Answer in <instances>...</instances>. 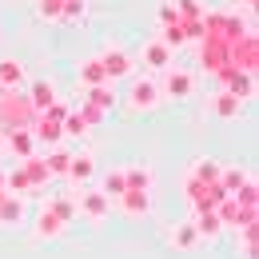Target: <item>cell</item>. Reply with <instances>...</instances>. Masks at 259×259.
<instances>
[{"instance_id": "obj_1", "label": "cell", "mask_w": 259, "mask_h": 259, "mask_svg": "<svg viewBox=\"0 0 259 259\" xmlns=\"http://www.w3.org/2000/svg\"><path fill=\"white\" fill-rule=\"evenodd\" d=\"M128 112H152V108H160V84L152 80V76H128Z\"/></svg>"}, {"instance_id": "obj_2", "label": "cell", "mask_w": 259, "mask_h": 259, "mask_svg": "<svg viewBox=\"0 0 259 259\" xmlns=\"http://www.w3.org/2000/svg\"><path fill=\"white\" fill-rule=\"evenodd\" d=\"M195 92V76L188 68H163V80H160V100H188Z\"/></svg>"}, {"instance_id": "obj_3", "label": "cell", "mask_w": 259, "mask_h": 259, "mask_svg": "<svg viewBox=\"0 0 259 259\" xmlns=\"http://www.w3.org/2000/svg\"><path fill=\"white\" fill-rule=\"evenodd\" d=\"M112 211V199L100 192V188H88V192H76V215H84L88 224H104Z\"/></svg>"}, {"instance_id": "obj_4", "label": "cell", "mask_w": 259, "mask_h": 259, "mask_svg": "<svg viewBox=\"0 0 259 259\" xmlns=\"http://www.w3.org/2000/svg\"><path fill=\"white\" fill-rule=\"evenodd\" d=\"M100 64H104L108 80H128V76H136V56L124 52V48H104L100 52Z\"/></svg>"}, {"instance_id": "obj_5", "label": "cell", "mask_w": 259, "mask_h": 259, "mask_svg": "<svg viewBox=\"0 0 259 259\" xmlns=\"http://www.w3.org/2000/svg\"><path fill=\"white\" fill-rule=\"evenodd\" d=\"M220 88H227L231 96H239L243 104L255 96V72H243V68H224L220 72Z\"/></svg>"}, {"instance_id": "obj_6", "label": "cell", "mask_w": 259, "mask_h": 259, "mask_svg": "<svg viewBox=\"0 0 259 259\" xmlns=\"http://www.w3.org/2000/svg\"><path fill=\"white\" fill-rule=\"evenodd\" d=\"M171 56H176V48H167L160 36H156V40H148V44L140 48V64L152 68V72H163V68H171Z\"/></svg>"}, {"instance_id": "obj_7", "label": "cell", "mask_w": 259, "mask_h": 259, "mask_svg": "<svg viewBox=\"0 0 259 259\" xmlns=\"http://www.w3.org/2000/svg\"><path fill=\"white\" fill-rule=\"evenodd\" d=\"M64 231H68V224L60 220V215H56V211H48V207H44V211L36 215V227H32V235L40 239V243H48V239H60Z\"/></svg>"}, {"instance_id": "obj_8", "label": "cell", "mask_w": 259, "mask_h": 259, "mask_svg": "<svg viewBox=\"0 0 259 259\" xmlns=\"http://www.w3.org/2000/svg\"><path fill=\"white\" fill-rule=\"evenodd\" d=\"M24 220H28V211H24V195L4 192V199H0V227H20Z\"/></svg>"}, {"instance_id": "obj_9", "label": "cell", "mask_w": 259, "mask_h": 259, "mask_svg": "<svg viewBox=\"0 0 259 259\" xmlns=\"http://www.w3.org/2000/svg\"><path fill=\"white\" fill-rule=\"evenodd\" d=\"M192 224H195V235H199V239H220V235H224V220H220V211H215V207L195 211Z\"/></svg>"}, {"instance_id": "obj_10", "label": "cell", "mask_w": 259, "mask_h": 259, "mask_svg": "<svg viewBox=\"0 0 259 259\" xmlns=\"http://www.w3.org/2000/svg\"><path fill=\"white\" fill-rule=\"evenodd\" d=\"M239 112H243V100L231 96L227 88H220V92L211 96V116H215V120H235Z\"/></svg>"}, {"instance_id": "obj_11", "label": "cell", "mask_w": 259, "mask_h": 259, "mask_svg": "<svg viewBox=\"0 0 259 259\" xmlns=\"http://www.w3.org/2000/svg\"><path fill=\"white\" fill-rule=\"evenodd\" d=\"M116 203H120V211L124 215H148L152 211V192H124V195H116Z\"/></svg>"}, {"instance_id": "obj_12", "label": "cell", "mask_w": 259, "mask_h": 259, "mask_svg": "<svg viewBox=\"0 0 259 259\" xmlns=\"http://www.w3.org/2000/svg\"><path fill=\"white\" fill-rule=\"evenodd\" d=\"M24 64L16 60V56H4L0 60V88H8V92H16V88H24Z\"/></svg>"}, {"instance_id": "obj_13", "label": "cell", "mask_w": 259, "mask_h": 259, "mask_svg": "<svg viewBox=\"0 0 259 259\" xmlns=\"http://www.w3.org/2000/svg\"><path fill=\"white\" fill-rule=\"evenodd\" d=\"M92 176H96V160H92L88 152H80V156H72V160H68V176H64V180H72V184H80V188H84Z\"/></svg>"}, {"instance_id": "obj_14", "label": "cell", "mask_w": 259, "mask_h": 259, "mask_svg": "<svg viewBox=\"0 0 259 259\" xmlns=\"http://www.w3.org/2000/svg\"><path fill=\"white\" fill-rule=\"evenodd\" d=\"M8 148H12V156H16V160L36 156V136H32V128H12V132H8Z\"/></svg>"}, {"instance_id": "obj_15", "label": "cell", "mask_w": 259, "mask_h": 259, "mask_svg": "<svg viewBox=\"0 0 259 259\" xmlns=\"http://www.w3.org/2000/svg\"><path fill=\"white\" fill-rule=\"evenodd\" d=\"M24 100H28V108H32V112H44V108L56 100L52 80H32V84H28V96H24Z\"/></svg>"}, {"instance_id": "obj_16", "label": "cell", "mask_w": 259, "mask_h": 259, "mask_svg": "<svg viewBox=\"0 0 259 259\" xmlns=\"http://www.w3.org/2000/svg\"><path fill=\"white\" fill-rule=\"evenodd\" d=\"M80 100H88V104H96V108H116V80H104V84H96V88H84V96Z\"/></svg>"}, {"instance_id": "obj_17", "label": "cell", "mask_w": 259, "mask_h": 259, "mask_svg": "<svg viewBox=\"0 0 259 259\" xmlns=\"http://www.w3.org/2000/svg\"><path fill=\"white\" fill-rule=\"evenodd\" d=\"M76 80H80V88H96V84H104L108 76H104V64H100V56L84 60V64H80V72H76Z\"/></svg>"}, {"instance_id": "obj_18", "label": "cell", "mask_w": 259, "mask_h": 259, "mask_svg": "<svg viewBox=\"0 0 259 259\" xmlns=\"http://www.w3.org/2000/svg\"><path fill=\"white\" fill-rule=\"evenodd\" d=\"M195 243H199V235H195L192 220H188V224H176V231H171V247H176V251H192Z\"/></svg>"}, {"instance_id": "obj_19", "label": "cell", "mask_w": 259, "mask_h": 259, "mask_svg": "<svg viewBox=\"0 0 259 259\" xmlns=\"http://www.w3.org/2000/svg\"><path fill=\"white\" fill-rule=\"evenodd\" d=\"M4 192H12V195H28L32 192V184H28V171H24V163H16L8 176H4Z\"/></svg>"}, {"instance_id": "obj_20", "label": "cell", "mask_w": 259, "mask_h": 259, "mask_svg": "<svg viewBox=\"0 0 259 259\" xmlns=\"http://www.w3.org/2000/svg\"><path fill=\"white\" fill-rule=\"evenodd\" d=\"M152 167H124V184L132 192H152Z\"/></svg>"}, {"instance_id": "obj_21", "label": "cell", "mask_w": 259, "mask_h": 259, "mask_svg": "<svg viewBox=\"0 0 259 259\" xmlns=\"http://www.w3.org/2000/svg\"><path fill=\"white\" fill-rule=\"evenodd\" d=\"M20 163H24V171H28V184H32V192H40V188L52 180V176H48V163H44V160L28 156V160H20Z\"/></svg>"}, {"instance_id": "obj_22", "label": "cell", "mask_w": 259, "mask_h": 259, "mask_svg": "<svg viewBox=\"0 0 259 259\" xmlns=\"http://www.w3.org/2000/svg\"><path fill=\"white\" fill-rule=\"evenodd\" d=\"M68 160H72V152H64V148H60V144H56V148H48V176H60V180H64L68 176Z\"/></svg>"}, {"instance_id": "obj_23", "label": "cell", "mask_w": 259, "mask_h": 259, "mask_svg": "<svg viewBox=\"0 0 259 259\" xmlns=\"http://www.w3.org/2000/svg\"><path fill=\"white\" fill-rule=\"evenodd\" d=\"M100 192L108 195V199H116V195L128 192V184H124V167H116V171H108L104 180H100Z\"/></svg>"}, {"instance_id": "obj_24", "label": "cell", "mask_w": 259, "mask_h": 259, "mask_svg": "<svg viewBox=\"0 0 259 259\" xmlns=\"http://www.w3.org/2000/svg\"><path fill=\"white\" fill-rule=\"evenodd\" d=\"M44 207H48V211H56L64 224H72V220H76V199H72V195H52Z\"/></svg>"}, {"instance_id": "obj_25", "label": "cell", "mask_w": 259, "mask_h": 259, "mask_svg": "<svg viewBox=\"0 0 259 259\" xmlns=\"http://www.w3.org/2000/svg\"><path fill=\"white\" fill-rule=\"evenodd\" d=\"M188 176L199 180V184H215V180H220V163H215V160H195Z\"/></svg>"}, {"instance_id": "obj_26", "label": "cell", "mask_w": 259, "mask_h": 259, "mask_svg": "<svg viewBox=\"0 0 259 259\" xmlns=\"http://www.w3.org/2000/svg\"><path fill=\"white\" fill-rule=\"evenodd\" d=\"M88 16V0H64L60 8V24H80Z\"/></svg>"}, {"instance_id": "obj_27", "label": "cell", "mask_w": 259, "mask_h": 259, "mask_svg": "<svg viewBox=\"0 0 259 259\" xmlns=\"http://www.w3.org/2000/svg\"><path fill=\"white\" fill-rule=\"evenodd\" d=\"M247 176H251V171H243V167H220V188L231 195L235 188H243V180H247Z\"/></svg>"}, {"instance_id": "obj_28", "label": "cell", "mask_w": 259, "mask_h": 259, "mask_svg": "<svg viewBox=\"0 0 259 259\" xmlns=\"http://www.w3.org/2000/svg\"><path fill=\"white\" fill-rule=\"evenodd\" d=\"M235 243L243 247V259H255V255H259V247H255V224L235 227Z\"/></svg>"}, {"instance_id": "obj_29", "label": "cell", "mask_w": 259, "mask_h": 259, "mask_svg": "<svg viewBox=\"0 0 259 259\" xmlns=\"http://www.w3.org/2000/svg\"><path fill=\"white\" fill-rule=\"evenodd\" d=\"M60 128H64V136H72V140H80V136H88V132H92L84 120H80V112H72V108H68V116L60 120Z\"/></svg>"}, {"instance_id": "obj_30", "label": "cell", "mask_w": 259, "mask_h": 259, "mask_svg": "<svg viewBox=\"0 0 259 259\" xmlns=\"http://www.w3.org/2000/svg\"><path fill=\"white\" fill-rule=\"evenodd\" d=\"M76 112H80V120H84L88 128H100V124L108 120V112H104V108H96V104H88V100H80V108H76Z\"/></svg>"}, {"instance_id": "obj_31", "label": "cell", "mask_w": 259, "mask_h": 259, "mask_svg": "<svg viewBox=\"0 0 259 259\" xmlns=\"http://www.w3.org/2000/svg\"><path fill=\"white\" fill-rule=\"evenodd\" d=\"M60 8H64V0H36V16L48 24H60Z\"/></svg>"}, {"instance_id": "obj_32", "label": "cell", "mask_w": 259, "mask_h": 259, "mask_svg": "<svg viewBox=\"0 0 259 259\" xmlns=\"http://www.w3.org/2000/svg\"><path fill=\"white\" fill-rule=\"evenodd\" d=\"M171 4H176V12H180L184 20H199V16H203L199 0H171Z\"/></svg>"}, {"instance_id": "obj_33", "label": "cell", "mask_w": 259, "mask_h": 259, "mask_svg": "<svg viewBox=\"0 0 259 259\" xmlns=\"http://www.w3.org/2000/svg\"><path fill=\"white\" fill-rule=\"evenodd\" d=\"M156 16H160V24H171V20L180 16V12H176V4H171V0H163V4H160V12H156Z\"/></svg>"}, {"instance_id": "obj_34", "label": "cell", "mask_w": 259, "mask_h": 259, "mask_svg": "<svg viewBox=\"0 0 259 259\" xmlns=\"http://www.w3.org/2000/svg\"><path fill=\"white\" fill-rule=\"evenodd\" d=\"M243 4H247V8H251V4H255V0H243Z\"/></svg>"}]
</instances>
